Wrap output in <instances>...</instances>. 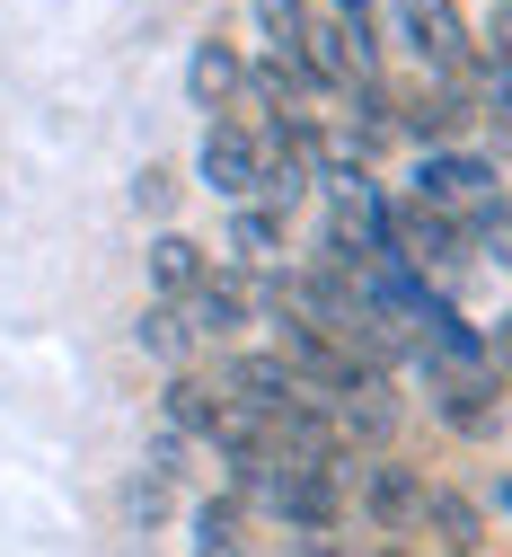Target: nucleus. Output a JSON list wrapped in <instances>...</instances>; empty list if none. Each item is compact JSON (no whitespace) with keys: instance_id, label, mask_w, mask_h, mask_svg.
Segmentation results:
<instances>
[{"instance_id":"f257e3e1","label":"nucleus","mask_w":512,"mask_h":557,"mask_svg":"<svg viewBox=\"0 0 512 557\" xmlns=\"http://www.w3.org/2000/svg\"><path fill=\"white\" fill-rule=\"evenodd\" d=\"M389 27H398V45L433 72V89H469V81H477V27L451 10V0H398Z\"/></svg>"},{"instance_id":"f03ea898","label":"nucleus","mask_w":512,"mask_h":557,"mask_svg":"<svg viewBox=\"0 0 512 557\" xmlns=\"http://www.w3.org/2000/svg\"><path fill=\"white\" fill-rule=\"evenodd\" d=\"M195 177L222 195V203H257V186H265V143H257V124H248V115H212L203 143H195Z\"/></svg>"},{"instance_id":"7ed1b4c3","label":"nucleus","mask_w":512,"mask_h":557,"mask_svg":"<svg viewBox=\"0 0 512 557\" xmlns=\"http://www.w3.org/2000/svg\"><path fill=\"white\" fill-rule=\"evenodd\" d=\"M248 513L283 522L291 540H327V531L345 522V478H336V469H283V478L265 486V496H257Z\"/></svg>"},{"instance_id":"20e7f679","label":"nucleus","mask_w":512,"mask_h":557,"mask_svg":"<svg viewBox=\"0 0 512 557\" xmlns=\"http://www.w3.org/2000/svg\"><path fill=\"white\" fill-rule=\"evenodd\" d=\"M407 195H415V203H433V213H451V222H469L477 203H495V195H503V169H495L486 151H424Z\"/></svg>"},{"instance_id":"39448f33","label":"nucleus","mask_w":512,"mask_h":557,"mask_svg":"<svg viewBox=\"0 0 512 557\" xmlns=\"http://www.w3.org/2000/svg\"><path fill=\"white\" fill-rule=\"evenodd\" d=\"M424 372V407L442 416L460 443H486L503 425V381L495 372H442V363H415Z\"/></svg>"},{"instance_id":"423d86ee","label":"nucleus","mask_w":512,"mask_h":557,"mask_svg":"<svg viewBox=\"0 0 512 557\" xmlns=\"http://www.w3.org/2000/svg\"><path fill=\"white\" fill-rule=\"evenodd\" d=\"M212 389H222L230 416H274L301 398V381H291V363L274 355V345H248V355H222V372H212Z\"/></svg>"},{"instance_id":"0eeeda50","label":"nucleus","mask_w":512,"mask_h":557,"mask_svg":"<svg viewBox=\"0 0 512 557\" xmlns=\"http://www.w3.org/2000/svg\"><path fill=\"white\" fill-rule=\"evenodd\" d=\"M353 496H362V513H372V531H389V540H407L415 531V513H424V469H407V460H362L353 469Z\"/></svg>"},{"instance_id":"6e6552de","label":"nucleus","mask_w":512,"mask_h":557,"mask_svg":"<svg viewBox=\"0 0 512 557\" xmlns=\"http://www.w3.org/2000/svg\"><path fill=\"white\" fill-rule=\"evenodd\" d=\"M389 239H398V257L424 274V265H469V231L451 222V213H433V203H415V195H398L389 203Z\"/></svg>"},{"instance_id":"1a4fd4ad","label":"nucleus","mask_w":512,"mask_h":557,"mask_svg":"<svg viewBox=\"0 0 512 557\" xmlns=\"http://www.w3.org/2000/svg\"><path fill=\"white\" fill-rule=\"evenodd\" d=\"M327 416H336V434H345V443H362V451L380 460V451H389V434L407 425V398H398V381H380V372H372V381H353Z\"/></svg>"},{"instance_id":"9d476101","label":"nucleus","mask_w":512,"mask_h":557,"mask_svg":"<svg viewBox=\"0 0 512 557\" xmlns=\"http://www.w3.org/2000/svg\"><path fill=\"white\" fill-rule=\"evenodd\" d=\"M248 310H257V274L248 265H212L203 293L186 301V327H195V345H222V336L248 327Z\"/></svg>"},{"instance_id":"9b49d317","label":"nucleus","mask_w":512,"mask_h":557,"mask_svg":"<svg viewBox=\"0 0 512 557\" xmlns=\"http://www.w3.org/2000/svg\"><path fill=\"white\" fill-rule=\"evenodd\" d=\"M222 389H212V381H195V372H168V389H160V425L177 434V443H212V434H222Z\"/></svg>"},{"instance_id":"f8f14e48","label":"nucleus","mask_w":512,"mask_h":557,"mask_svg":"<svg viewBox=\"0 0 512 557\" xmlns=\"http://www.w3.org/2000/svg\"><path fill=\"white\" fill-rule=\"evenodd\" d=\"M415 531L442 540V557H477V540H486V505H477V496H460V486H424Z\"/></svg>"},{"instance_id":"ddd939ff","label":"nucleus","mask_w":512,"mask_h":557,"mask_svg":"<svg viewBox=\"0 0 512 557\" xmlns=\"http://www.w3.org/2000/svg\"><path fill=\"white\" fill-rule=\"evenodd\" d=\"M239 81H248V62H239V45H222V36H203V45L186 53V98H195L203 115H230Z\"/></svg>"},{"instance_id":"4468645a","label":"nucleus","mask_w":512,"mask_h":557,"mask_svg":"<svg viewBox=\"0 0 512 557\" xmlns=\"http://www.w3.org/2000/svg\"><path fill=\"white\" fill-rule=\"evenodd\" d=\"M203 274H212V257H203L186 231H160V239H151V293H160L168 310H186V301L203 293Z\"/></svg>"},{"instance_id":"2eb2a0df","label":"nucleus","mask_w":512,"mask_h":557,"mask_svg":"<svg viewBox=\"0 0 512 557\" xmlns=\"http://www.w3.org/2000/svg\"><path fill=\"white\" fill-rule=\"evenodd\" d=\"M133 345H141L160 372H195V327H186V310H168V301H151V310L133 319Z\"/></svg>"},{"instance_id":"dca6fc26","label":"nucleus","mask_w":512,"mask_h":557,"mask_svg":"<svg viewBox=\"0 0 512 557\" xmlns=\"http://www.w3.org/2000/svg\"><path fill=\"white\" fill-rule=\"evenodd\" d=\"M186 531H195V557H248V505L239 496H203L186 513Z\"/></svg>"},{"instance_id":"f3484780","label":"nucleus","mask_w":512,"mask_h":557,"mask_svg":"<svg viewBox=\"0 0 512 557\" xmlns=\"http://www.w3.org/2000/svg\"><path fill=\"white\" fill-rule=\"evenodd\" d=\"M283 239H291V222L274 213V203H230V248L265 274V265H283Z\"/></svg>"},{"instance_id":"a211bd4d","label":"nucleus","mask_w":512,"mask_h":557,"mask_svg":"<svg viewBox=\"0 0 512 557\" xmlns=\"http://www.w3.org/2000/svg\"><path fill=\"white\" fill-rule=\"evenodd\" d=\"M239 89H257L265 115H291V98H310V72H301V53H265V62H248Z\"/></svg>"},{"instance_id":"6ab92c4d","label":"nucleus","mask_w":512,"mask_h":557,"mask_svg":"<svg viewBox=\"0 0 512 557\" xmlns=\"http://www.w3.org/2000/svg\"><path fill=\"white\" fill-rule=\"evenodd\" d=\"M460 231H469V257H486V265H503V274H512V195L477 203V213H469Z\"/></svg>"},{"instance_id":"aec40b11","label":"nucleus","mask_w":512,"mask_h":557,"mask_svg":"<svg viewBox=\"0 0 512 557\" xmlns=\"http://www.w3.org/2000/svg\"><path fill=\"white\" fill-rule=\"evenodd\" d=\"M257 27H265L274 53H291V45H301V27H310V0H257Z\"/></svg>"},{"instance_id":"412c9836","label":"nucleus","mask_w":512,"mask_h":557,"mask_svg":"<svg viewBox=\"0 0 512 557\" xmlns=\"http://www.w3.org/2000/svg\"><path fill=\"white\" fill-rule=\"evenodd\" d=\"M133 213H151V222H168V213H177V169H160V160L141 169V177H133Z\"/></svg>"},{"instance_id":"4be33fe9","label":"nucleus","mask_w":512,"mask_h":557,"mask_svg":"<svg viewBox=\"0 0 512 557\" xmlns=\"http://www.w3.org/2000/svg\"><path fill=\"white\" fill-rule=\"evenodd\" d=\"M477 62L512 72V0H495V10H486V27H477Z\"/></svg>"},{"instance_id":"5701e85b","label":"nucleus","mask_w":512,"mask_h":557,"mask_svg":"<svg viewBox=\"0 0 512 557\" xmlns=\"http://www.w3.org/2000/svg\"><path fill=\"white\" fill-rule=\"evenodd\" d=\"M124 513H133V522H141V531H151V522H160V513H168V478H151V469H141V478H133V486H124Z\"/></svg>"},{"instance_id":"b1692460","label":"nucleus","mask_w":512,"mask_h":557,"mask_svg":"<svg viewBox=\"0 0 512 557\" xmlns=\"http://www.w3.org/2000/svg\"><path fill=\"white\" fill-rule=\"evenodd\" d=\"M486 372H495V381H512V310L486 327Z\"/></svg>"},{"instance_id":"393cba45","label":"nucleus","mask_w":512,"mask_h":557,"mask_svg":"<svg viewBox=\"0 0 512 557\" xmlns=\"http://www.w3.org/2000/svg\"><path fill=\"white\" fill-rule=\"evenodd\" d=\"M283 557H345V548H336V540H291Z\"/></svg>"},{"instance_id":"a878e982","label":"nucleus","mask_w":512,"mask_h":557,"mask_svg":"<svg viewBox=\"0 0 512 557\" xmlns=\"http://www.w3.org/2000/svg\"><path fill=\"white\" fill-rule=\"evenodd\" d=\"M336 18H372V0H336Z\"/></svg>"},{"instance_id":"bb28decb","label":"nucleus","mask_w":512,"mask_h":557,"mask_svg":"<svg viewBox=\"0 0 512 557\" xmlns=\"http://www.w3.org/2000/svg\"><path fill=\"white\" fill-rule=\"evenodd\" d=\"M495 505H503V513H512V486H495Z\"/></svg>"},{"instance_id":"cd10ccee","label":"nucleus","mask_w":512,"mask_h":557,"mask_svg":"<svg viewBox=\"0 0 512 557\" xmlns=\"http://www.w3.org/2000/svg\"><path fill=\"white\" fill-rule=\"evenodd\" d=\"M389 557H398V548H389Z\"/></svg>"}]
</instances>
